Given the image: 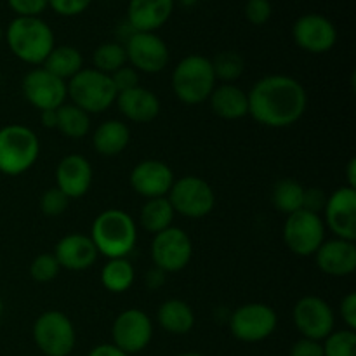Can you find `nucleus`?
Returning a JSON list of instances; mask_svg holds the SVG:
<instances>
[{
	"label": "nucleus",
	"instance_id": "f257e3e1",
	"mask_svg": "<svg viewBox=\"0 0 356 356\" xmlns=\"http://www.w3.org/2000/svg\"><path fill=\"white\" fill-rule=\"evenodd\" d=\"M249 115L270 129H285L301 120L308 94L299 80L289 75H268L247 92Z\"/></svg>",
	"mask_w": 356,
	"mask_h": 356
},
{
	"label": "nucleus",
	"instance_id": "f03ea898",
	"mask_svg": "<svg viewBox=\"0 0 356 356\" xmlns=\"http://www.w3.org/2000/svg\"><path fill=\"white\" fill-rule=\"evenodd\" d=\"M10 52L26 65H42L54 45V31L40 17L17 16L3 31Z\"/></svg>",
	"mask_w": 356,
	"mask_h": 356
},
{
	"label": "nucleus",
	"instance_id": "7ed1b4c3",
	"mask_svg": "<svg viewBox=\"0 0 356 356\" xmlns=\"http://www.w3.org/2000/svg\"><path fill=\"white\" fill-rule=\"evenodd\" d=\"M90 240L96 245L97 254L108 259L127 257L138 242V228L127 212L108 209L94 219Z\"/></svg>",
	"mask_w": 356,
	"mask_h": 356
},
{
	"label": "nucleus",
	"instance_id": "20e7f679",
	"mask_svg": "<svg viewBox=\"0 0 356 356\" xmlns=\"http://www.w3.org/2000/svg\"><path fill=\"white\" fill-rule=\"evenodd\" d=\"M40 141L30 127L9 124L0 129V174L21 176L35 165Z\"/></svg>",
	"mask_w": 356,
	"mask_h": 356
},
{
	"label": "nucleus",
	"instance_id": "39448f33",
	"mask_svg": "<svg viewBox=\"0 0 356 356\" xmlns=\"http://www.w3.org/2000/svg\"><path fill=\"white\" fill-rule=\"evenodd\" d=\"M216 75L211 59L190 54L181 59L172 72V90L184 104H202L209 99L216 87Z\"/></svg>",
	"mask_w": 356,
	"mask_h": 356
},
{
	"label": "nucleus",
	"instance_id": "423d86ee",
	"mask_svg": "<svg viewBox=\"0 0 356 356\" xmlns=\"http://www.w3.org/2000/svg\"><path fill=\"white\" fill-rule=\"evenodd\" d=\"M66 92L72 103L89 115L103 113L117 99V89L110 75L94 68H82L66 82Z\"/></svg>",
	"mask_w": 356,
	"mask_h": 356
},
{
	"label": "nucleus",
	"instance_id": "0eeeda50",
	"mask_svg": "<svg viewBox=\"0 0 356 356\" xmlns=\"http://www.w3.org/2000/svg\"><path fill=\"white\" fill-rule=\"evenodd\" d=\"M33 341L45 356H68L75 350V327L63 312H45L35 320Z\"/></svg>",
	"mask_w": 356,
	"mask_h": 356
},
{
	"label": "nucleus",
	"instance_id": "6e6552de",
	"mask_svg": "<svg viewBox=\"0 0 356 356\" xmlns=\"http://www.w3.org/2000/svg\"><path fill=\"white\" fill-rule=\"evenodd\" d=\"M167 198L176 214L190 219L205 218L216 205L214 190L198 176H184L174 181Z\"/></svg>",
	"mask_w": 356,
	"mask_h": 356
},
{
	"label": "nucleus",
	"instance_id": "1a4fd4ad",
	"mask_svg": "<svg viewBox=\"0 0 356 356\" xmlns=\"http://www.w3.org/2000/svg\"><path fill=\"white\" fill-rule=\"evenodd\" d=\"M284 242L296 256H315L318 247L325 242V225L320 214L301 209L287 216L284 225Z\"/></svg>",
	"mask_w": 356,
	"mask_h": 356
},
{
	"label": "nucleus",
	"instance_id": "9d476101",
	"mask_svg": "<svg viewBox=\"0 0 356 356\" xmlns=\"http://www.w3.org/2000/svg\"><path fill=\"white\" fill-rule=\"evenodd\" d=\"M278 316L271 306L263 302H249L229 316V330L233 337L242 343H261L275 332Z\"/></svg>",
	"mask_w": 356,
	"mask_h": 356
},
{
	"label": "nucleus",
	"instance_id": "9b49d317",
	"mask_svg": "<svg viewBox=\"0 0 356 356\" xmlns=\"http://www.w3.org/2000/svg\"><path fill=\"white\" fill-rule=\"evenodd\" d=\"M193 243L184 229L170 226L156 233L152 242V259L163 273H177L190 264Z\"/></svg>",
	"mask_w": 356,
	"mask_h": 356
},
{
	"label": "nucleus",
	"instance_id": "f8f14e48",
	"mask_svg": "<svg viewBox=\"0 0 356 356\" xmlns=\"http://www.w3.org/2000/svg\"><path fill=\"white\" fill-rule=\"evenodd\" d=\"M296 329L302 337L323 341L334 332V312L325 299L318 296H305L299 299L292 312Z\"/></svg>",
	"mask_w": 356,
	"mask_h": 356
},
{
	"label": "nucleus",
	"instance_id": "ddd939ff",
	"mask_svg": "<svg viewBox=\"0 0 356 356\" xmlns=\"http://www.w3.org/2000/svg\"><path fill=\"white\" fill-rule=\"evenodd\" d=\"M127 63H131L136 72L160 73L169 65V47L156 33L134 31L124 44Z\"/></svg>",
	"mask_w": 356,
	"mask_h": 356
},
{
	"label": "nucleus",
	"instance_id": "4468645a",
	"mask_svg": "<svg viewBox=\"0 0 356 356\" xmlns=\"http://www.w3.org/2000/svg\"><path fill=\"white\" fill-rule=\"evenodd\" d=\"M111 337L115 346L124 353H139L152 343L153 323L141 309H125L115 318Z\"/></svg>",
	"mask_w": 356,
	"mask_h": 356
},
{
	"label": "nucleus",
	"instance_id": "2eb2a0df",
	"mask_svg": "<svg viewBox=\"0 0 356 356\" xmlns=\"http://www.w3.org/2000/svg\"><path fill=\"white\" fill-rule=\"evenodd\" d=\"M23 96L37 110H58L65 104L68 92L66 82L58 79L45 68H35L23 76Z\"/></svg>",
	"mask_w": 356,
	"mask_h": 356
},
{
	"label": "nucleus",
	"instance_id": "dca6fc26",
	"mask_svg": "<svg viewBox=\"0 0 356 356\" xmlns=\"http://www.w3.org/2000/svg\"><path fill=\"white\" fill-rule=\"evenodd\" d=\"M296 45L312 54L329 52L337 42V30L332 21L323 14L309 13L298 17L292 26Z\"/></svg>",
	"mask_w": 356,
	"mask_h": 356
},
{
	"label": "nucleus",
	"instance_id": "f3484780",
	"mask_svg": "<svg viewBox=\"0 0 356 356\" xmlns=\"http://www.w3.org/2000/svg\"><path fill=\"white\" fill-rule=\"evenodd\" d=\"M323 225L336 235V238L356 240V190L350 186H341L327 197L323 209Z\"/></svg>",
	"mask_w": 356,
	"mask_h": 356
},
{
	"label": "nucleus",
	"instance_id": "a211bd4d",
	"mask_svg": "<svg viewBox=\"0 0 356 356\" xmlns=\"http://www.w3.org/2000/svg\"><path fill=\"white\" fill-rule=\"evenodd\" d=\"M174 172L162 160H143L132 169L131 186L138 195L149 198L167 197L174 184Z\"/></svg>",
	"mask_w": 356,
	"mask_h": 356
},
{
	"label": "nucleus",
	"instance_id": "6ab92c4d",
	"mask_svg": "<svg viewBox=\"0 0 356 356\" xmlns=\"http://www.w3.org/2000/svg\"><path fill=\"white\" fill-rule=\"evenodd\" d=\"M92 165L82 155H68L56 167V188L66 197L80 198L92 186Z\"/></svg>",
	"mask_w": 356,
	"mask_h": 356
},
{
	"label": "nucleus",
	"instance_id": "aec40b11",
	"mask_svg": "<svg viewBox=\"0 0 356 356\" xmlns=\"http://www.w3.org/2000/svg\"><path fill=\"white\" fill-rule=\"evenodd\" d=\"M316 266L329 277H348L356 270L355 242L332 238L323 242L315 252Z\"/></svg>",
	"mask_w": 356,
	"mask_h": 356
},
{
	"label": "nucleus",
	"instance_id": "412c9836",
	"mask_svg": "<svg viewBox=\"0 0 356 356\" xmlns=\"http://www.w3.org/2000/svg\"><path fill=\"white\" fill-rule=\"evenodd\" d=\"M97 249L89 235L70 233L63 236L54 249V257L59 266L70 271H83L92 266L97 259Z\"/></svg>",
	"mask_w": 356,
	"mask_h": 356
},
{
	"label": "nucleus",
	"instance_id": "4be33fe9",
	"mask_svg": "<svg viewBox=\"0 0 356 356\" xmlns=\"http://www.w3.org/2000/svg\"><path fill=\"white\" fill-rule=\"evenodd\" d=\"M174 0H131L127 7V23L134 31L155 33L170 19Z\"/></svg>",
	"mask_w": 356,
	"mask_h": 356
},
{
	"label": "nucleus",
	"instance_id": "5701e85b",
	"mask_svg": "<svg viewBox=\"0 0 356 356\" xmlns=\"http://www.w3.org/2000/svg\"><path fill=\"white\" fill-rule=\"evenodd\" d=\"M115 103L120 113L134 124H149L160 115V99L156 94L141 86L118 92Z\"/></svg>",
	"mask_w": 356,
	"mask_h": 356
},
{
	"label": "nucleus",
	"instance_id": "b1692460",
	"mask_svg": "<svg viewBox=\"0 0 356 356\" xmlns=\"http://www.w3.org/2000/svg\"><path fill=\"white\" fill-rule=\"evenodd\" d=\"M212 111L225 120H240L249 115V99L247 92L235 83L216 86L209 96Z\"/></svg>",
	"mask_w": 356,
	"mask_h": 356
},
{
	"label": "nucleus",
	"instance_id": "393cba45",
	"mask_svg": "<svg viewBox=\"0 0 356 356\" xmlns=\"http://www.w3.org/2000/svg\"><path fill=\"white\" fill-rule=\"evenodd\" d=\"M131 143V131L120 120H106L97 125L92 134V145L99 155L117 156Z\"/></svg>",
	"mask_w": 356,
	"mask_h": 356
},
{
	"label": "nucleus",
	"instance_id": "a878e982",
	"mask_svg": "<svg viewBox=\"0 0 356 356\" xmlns=\"http://www.w3.org/2000/svg\"><path fill=\"white\" fill-rule=\"evenodd\" d=\"M160 327L174 336H184L195 327V313L183 299H169L156 313Z\"/></svg>",
	"mask_w": 356,
	"mask_h": 356
},
{
	"label": "nucleus",
	"instance_id": "bb28decb",
	"mask_svg": "<svg viewBox=\"0 0 356 356\" xmlns=\"http://www.w3.org/2000/svg\"><path fill=\"white\" fill-rule=\"evenodd\" d=\"M42 68L47 70L61 80H70L83 68L82 52L72 45H59L51 51V54L42 63Z\"/></svg>",
	"mask_w": 356,
	"mask_h": 356
},
{
	"label": "nucleus",
	"instance_id": "cd10ccee",
	"mask_svg": "<svg viewBox=\"0 0 356 356\" xmlns=\"http://www.w3.org/2000/svg\"><path fill=\"white\" fill-rule=\"evenodd\" d=\"M174 216H176V212H174L169 198H149V200H146V204L143 205L141 214H139V221H141V226L146 232L156 235V233L163 232V229L172 226Z\"/></svg>",
	"mask_w": 356,
	"mask_h": 356
},
{
	"label": "nucleus",
	"instance_id": "c85d7f7f",
	"mask_svg": "<svg viewBox=\"0 0 356 356\" xmlns=\"http://www.w3.org/2000/svg\"><path fill=\"white\" fill-rule=\"evenodd\" d=\"M134 266L127 257L108 259V263L101 270V284L113 294H122V292L129 291L134 284Z\"/></svg>",
	"mask_w": 356,
	"mask_h": 356
},
{
	"label": "nucleus",
	"instance_id": "c756f323",
	"mask_svg": "<svg viewBox=\"0 0 356 356\" xmlns=\"http://www.w3.org/2000/svg\"><path fill=\"white\" fill-rule=\"evenodd\" d=\"M302 195H305V186L299 181L285 177V179L275 183L273 191H271V202L278 212L291 216L302 209Z\"/></svg>",
	"mask_w": 356,
	"mask_h": 356
},
{
	"label": "nucleus",
	"instance_id": "7c9ffc66",
	"mask_svg": "<svg viewBox=\"0 0 356 356\" xmlns=\"http://www.w3.org/2000/svg\"><path fill=\"white\" fill-rule=\"evenodd\" d=\"M63 136L70 139H82L90 132V115L75 104H61L58 108V125Z\"/></svg>",
	"mask_w": 356,
	"mask_h": 356
},
{
	"label": "nucleus",
	"instance_id": "2f4dec72",
	"mask_svg": "<svg viewBox=\"0 0 356 356\" xmlns=\"http://www.w3.org/2000/svg\"><path fill=\"white\" fill-rule=\"evenodd\" d=\"M94 70L104 73V75H111L122 66L127 65V54H125V47L118 42H104L99 47L94 51L92 54Z\"/></svg>",
	"mask_w": 356,
	"mask_h": 356
},
{
	"label": "nucleus",
	"instance_id": "473e14b6",
	"mask_svg": "<svg viewBox=\"0 0 356 356\" xmlns=\"http://www.w3.org/2000/svg\"><path fill=\"white\" fill-rule=\"evenodd\" d=\"M211 65L214 70L216 80H221L222 83H233L245 72V59L235 51L218 52L211 59Z\"/></svg>",
	"mask_w": 356,
	"mask_h": 356
},
{
	"label": "nucleus",
	"instance_id": "72a5a7b5",
	"mask_svg": "<svg viewBox=\"0 0 356 356\" xmlns=\"http://www.w3.org/2000/svg\"><path fill=\"white\" fill-rule=\"evenodd\" d=\"M323 356H356L355 330L344 329L332 332L322 343Z\"/></svg>",
	"mask_w": 356,
	"mask_h": 356
},
{
	"label": "nucleus",
	"instance_id": "f704fd0d",
	"mask_svg": "<svg viewBox=\"0 0 356 356\" xmlns=\"http://www.w3.org/2000/svg\"><path fill=\"white\" fill-rule=\"evenodd\" d=\"M59 271H61V266H59L54 254H40L30 264V277L40 284L52 282L58 277Z\"/></svg>",
	"mask_w": 356,
	"mask_h": 356
},
{
	"label": "nucleus",
	"instance_id": "c9c22d12",
	"mask_svg": "<svg viewBox=\"0 0 356 356\" xmlns=\"http://www.w3.org/2000/svg\"><path fill=\"white\" fill-rule=\"evenodd\" d=\"M70 198L59 188H49L40 197V211L47 218H58L68 209Z\"/></svg>",
	"mask_w": 356,
	"mask_h": 356
},
{
	"label": "nucleus",
	"instance_id": "e433bc0d",
	"mask_svg": "<svg viewBox=\"0 0 356 356\" xmlns=\"http://www.w3.org/2000/svg\"><path fill=\"white\" fill-rule=\"evenodd\" d=\"M271 14H273V6L270 0H247L245 17L249 19V23L263 26L270 21Z\"/></svg>",
	"mask_w": 356,
	"mask_h": 356
},
{
	"label": "nucleus",
	"instance_id": "4c0bfd02",
	"mask_svg": "<svg viewBox=\"0 0 356 356\" xmlns=\"http://www.w3.org/2000/svg\"><path fill=\"white\" fill-rule=\"evenodd\" d=\"M90 3H92V0H49V7L56 14L65 17H73L86 13Z\"/></svg>",
	"mask_w": 356,
	"mask_h": 356
},
{
	"label": "nucleus",
	"instance_id": "58836bf2",
	"mask_svg": "<svg viewBox=\"0 0 356 356\" xmlns=\"http://www.w3.org/2000/svg\"><path fill=\"white\" fill-rule=\"evenodd\" d=\"M7 3L23 17H38L49 7V0H7Z\"/></svg>",
	"mask_w": 356,
	"mask_h": 356
},
{
	"label": "nucleus",
	"instance_id": "ea45409f",
	"mask_svg": "<svg viewBox=\"0 0 356 356\" xmlns=\"http://www.w3.org/2000/svg\"><path fill=\"white\" fill-rule=\"evenodd\" d=\"M111 82H113L117 92H124V90L134 89L139 86V73L136 72L132 66H122L115 73H111Z\"/></svg>",
	"mask_w": 356,
	"mask_h": 356
},
{
	"label": "nucleus",
	"instance_id": "a19ab883",
	"mask_svg": "<svg viewBox=\"0 0 356 356\" xmlns=\"http://www.w3.org/2000/svg\"><path fill=\"white\" fill-rule=\"evenodd\" d=\"M327 204L325 191L320 188H305V195H302V209L309 212L320 214L323 212Z\"/></svg>",
	"mask_w": 356,
	"mask_h": 356
},
{
	"label": "nucleus",
	"instance_id": "79ce46f5",
	"mask_svg": "<svg viewBox=\"0 0 356 356\" xmlns=\"http://www.w3.org/2000/svg\"><path fill=\"white\" fill-rule=\"evenodd\" d=\"M289 356H323V346L320 341L302 337L292 344Z\"/></svg>",
	"mask_w": 356,
	"mask_h": 356
},
{
	"label": "nucleus",
	"instance_id": "37998d69",
	"mask_svg": "<svg viewBox=\"0 0 356 356\" xmlns=\"http://www.w3.org/2000/svg\"><path fill=\"white\" fill-rule=\"evenodd\" d=\"M341 316L350 330H356V294L350 292L341 301Z\"/></svg>",
	"mask_w": 356,
	"mask_h": 356
},
{
	"label": "nucleus",
	"instance_id": "c03bdc74",
	"mask_svg": "<svg viewBox=\"0 0 356 356\" xmlns=\"http://www.w3.org/2000/svg\"><path fill=\"white\" fill-rule=\"evenodd\" d=\"M87 356H129L127 353H124L122 350H118L115 344H99L94 350L89 351Z\"/></svg>",
	"mask_w": 356,
	"mask_h": 356
},
{
	"label": "nucleus",
	"instance_id": "a18cd8bd",
	"mask_svg": "<svg viewBox=\"0 0 356 356\" xmlns=\"http://www.w3.org/2000/svg\"><path fill=\"white\" fill-rule=\"evenodd\" d=\"M163 282H165V273L160 271L159 268H153V270L146 275V285H148L149 289H159L160 285H163Z\"/></svg>",
	"mask_w": 356,
	"mask_h": 356
},
{
	"label": "nucleus",
	"instance_id": "49530a36",
	"mask_svg": "<svg viewBox=\"0 0 356 356\" xmlns=\"http://www.w3.org/2000/svg\"><path fill=\"white\" fill-rule=\"evenodd\" d=\"M40 120L45 129H56V125H58V110L40 111Z\"/></svg>",
	"mask_w": 356,
	"mask_h": 356
},
{
	"label": "nucleus",
	"instance_id": "de8ad7c7",
	"mask_svg": "<svg viewBox=\"0 0 356 356\" xmlns=\"http://www.w3.org/2000/svg\"><path fill=\"white\" fill-rule=\"evenodd\" d=\"M346 179L348 184L346 186L355 188L356 190V159H351L346 165Z\"/></svg>",
	"mask_w": 356,
	"mask_h": 356
},
{
	"label": "nucleus",
	"instance_id": "09e8293b",
	"mask_svg": "<svg viewBox=\"0 0 356 356\" xmlns=\"http://www.w3.org/2000/svg\"><path fill=\"white\" fill-rule=\"evenodd\" d=\"M174 2H177L179 6H183V7H193L198 0H174Z\"/></svg>",
	"mask_w": 356,
	"mask_h": 356
},
{
	"label": "nucleus",
	"instance_id": "8fccbe9b",
	"mask_svg": "<svg viewBox=\"0 0 356 356\" xmlns=\"http://www.w3.org/2000/svg\"><path fill=\"white\" fill-rule=\"evenodd\" d=\"M177 356H204V355L195 353V351H191V353H183V355H177Z\"/></svg>",
	"mask_w": 356,
	"mask_h": 356
},
{
	"label": "nucleus",
	"instance_id": "3c124183",
	"mask_svg": "<svg viewBox=\"0 0 356 356\" xmlns=\"http://www.w3.org/2000/svg\"><path fill=\"white\" fill-rule=\"evenodd\" d=\"M3 40V30H2V26H0V42Z\"/></svg>",
	"mask_w": 356,
	"mask_h": 356
},
{
	"label": "nucleus",
	"instance_id": "603ef678",
	"mask_svg": "<svg viewBox=\"0 0 356 356\" xmlns=\"http://www.w3.org/2000/svg\"><path fill=\"white\" fill-rule=\"evenodd\" d=\"M2 309H3V305H2V299H0V315H2Z\"/></svg>",
	"mask_w": 356,
	"mask_h": 356
}]
</instances>
